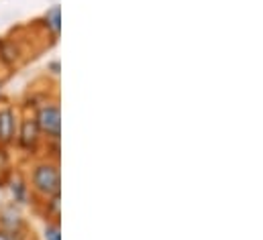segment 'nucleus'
Returning <instances> with one entry per match:
<instances>
[{"instance_id": "1", "label": "nucleus", "mask_w": 263, "mask_h": 240, "mask_svg": "<svg viewBox=\"0 0 263 240\" xmlns=\"http://www.w3.org/2000/svg\"><path fill=\"white\" fill-rule=\"evenodd\" d=\"M31 187L35 193L41 197H51L62 193V175H60V165L58 161H41L33 165L31 171Z\"/></svg>"}, {"instance_id": "2", "label": "nucleus", "mask_w": 263, "mask_h": 240, "mask_svg": "<svg viewBox=\"0 0 263 240\" xmlns=\"http://www.w3.org/2000/svg\"><path fill=\"white\" fill-rule=\"evenodd\" d=\"M33 118H35L43 136H47L51 141H60V136H62V110H60V104H55V102L41 104Z\"/></svg>"}, {"instance_id": "3", "label": "nucleus", "mask_w": 263, "mask_h": 240, "mask_svg": "<svg viewBox=\"0 0 263 240\" xmlns=\"http://www.w3.org/2000/svg\"><path fill=\"white\" fill-rule=\"evenodd\" d=\"M41 130L37 126V122L33 116H25L23 120H18V128H16V145L27 151V153H35L39 143H41Z\"/></svg>"}, {"instance_id": "4", "label": "nucleus", "mask_w": 263, "mask_h": 240, "mask_svg": "<svg viewBox=\"0 0 263 240\" xmlns=\"http://www.w3.org/2000/svg\"><path fill=\"white\" fill-rule=\"evenodd\" d=\"M16 128H18L16 112L10 106L0 108V147H8L14 143Z\"/></svg>"}, {"instance_id": "5", "label": "nucleus", "mask_w": 263, "mask_h": 240, "mask_svg": "<svg viewBox=\"0 0 263 240\" xmlns=\"http://www.w3.org/2000/svg\"><path fill=\"white\" fill-rule=\"evenodd\" d=\"M8 189H10V195H12V202L14 204H29L31 199V189H29V181L25 179L21 173H12L10 179H8Z\"/></svg>"}, {"instance_id": "6", "label": "nucleus", "mask_w": 263, "mask_h": 240, "mask_svg": "<svg viewBox=\"0 0 263 240\" xmlns=\"http://www.w3.org/2000/svg\"><path fill=\"white\" fill-rule=\"evenodd\" d=\"M21 59V49H18V43L14 39H2L0 41V61L6 65V67H12L16 65Z\"/></svg>"}, {"instance_id": "7", "label": "nucleus", "mask_w": 263, "mask_h": 240, "mask_svg": "<svg viewBox=\"0 0 263 240\" xmlns=\"http://www.w3.org/2000/svg\"><path fill=\"white\" fill-rule=\"evenodd\" d=\"M0 228L6 232H18L23 228V218L14 210V206H8L0 212Z\"/></svg>"}, {"instance_id": "8", "label": "nucleus", "mask_w": 263, "mask_h": 240, "mask_svg": "<svg viewBox=\"0 0 263 240\" xmlns=\"http://www.w3.org/2000/svg\"><path fill=\"white\" fill-rule=\"evenodd\" d=\"M43 25L47 27V31H51L53 37H58V35L62 33V8H60V4H53V6L45 12Z\"/></svg>"}, {"instance_id": "9", "label": "nucleus", "mask_w": 263, "mask_h": 240, "mask_svg": "<svg viewBox=\"0 0 263 240\" xmlns=\"http://www.w3.org/2000/svg\"><path fill=\"white\" fill-rule=\"evenodd\" d=\"M45 212L47 218H53L55 222H60V214H62V195H51L45 199Z\"/></svg>"}, {"instance_id": "10", "label": "nucleus", "mask_w": 263, "mask_h": 240, "mask_svg": "<svg viewBox=\"0 0 263 240\" xmlns=\"http://www.w3.org/2000/svg\"><path fill=\"white\" fill-rule=\"evenodd\" d=\"M43 238L45 240H62V228H60V222H47L45 228H43Z\"/></svg>"}, {"instance_id": "11", "label": "nucleus", "mask_w": 263, "mask_h": 240, "mask_svg": "<svg viewBox=\"0 0 263 240\" xmlns=\"http://www.w3.org/2000/svg\"><path fill=\"white\" fill-rule=\"evenodd\" d=\"M0 240H25V234L18 230V232H6L0 228Z\"/></svg>"}, {"instance_id": "12", "label": "nucleus", "mask_w": 263, "mask_h": 240, "mask_svg": "<svg viewBox=\"0 0 263 240\" xmlns=\"http://www.w3.org/2000/svg\"><path fill=\"white\" fill-rule=\"evenodd\" d=\"M47 69H51L53 75H60V61H49L47 63Z\"/></svg>"}, {"instance_id": "13", "label": "nucleus", "mask_w": 263, "mask_h": 240, "mask_svg": "<svg viewBox=\"0 0 263 240\" xmlns=\"http://www.w3.org/2000/svg\"><path fill=\"white\" fill-rule=\"evenodd\" d=\"M0 96H2V82H0Z\"/></svg>"}]
</instances>
